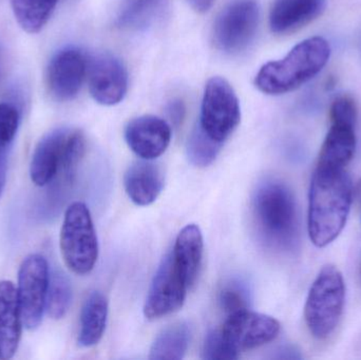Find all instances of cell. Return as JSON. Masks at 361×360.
Returning <instances> with one entry per match:
<instances>
[{"label":"cell","mask_w":361,"mask_h":360,"mask_svg":"<svg viewBox=\"0 0 361 360\" xmlns=\"http://www.w3.org/2000/svg\"><path fill=\"white\" fill-rule=\"evenodd\" d=\"M352 190L345 169L316 168L310 187L307 217L310 239L316 247H326L343 232L353 203Z\"/></svg>","instance_id":"obj_1"},{"label":"cell","mask_w":361,"mask_h":360,"mask_svg":"<svg viewBox=\"0 0 361 360\" xmlns=\"http://www.w3.org/2000/svg\"><path fill=\"white\" fill-rule=\"evenodd\" d=\"M257 232L269 247L292 251L298 242V213L292 190L279 180L265 179L252 197Z\"/></svg>","instance_id":"obj_2"},{"label":"cell","mask_w":361,"mask_h":360,"mask_svg":"<svg viewBox=\"0 0 361 360\" xmlns=\"http://www.w3.org/2000/svg\"><path fill=\"white\" fill-rule=\"evenodd\" d=\"M331 46L324 37L307 38L282 59L269 61L257 74L255 85L262 93L281 95L292 92L315 77L328 63Z\"/></svg>","instance_id":"obj_3"},{"label":"cell","mask_w":361,"mask_h":360,"mask_svg":"<svg viewBox=\"0 0 361 360\" xmlns=\"http://www.w3.org/2000/svg\"><path fill=\"white\" fill-rule=\"evenodd\" d=\"M86 148V137L80 129L63 127L51 131L34 148L29 169L32 183L44 187L57 180L70 181Z\"/></svg>","instance_id":"obj_4"},{"label":"cell","mask_w":361,"mask_h":360,"mask_svg":"<svg viewBox=\"0 0 361 360\" xmlns=\"http://www.w3.org/2000/svg\"><path fill=\"white\" fill-rule=\"evenodd\" d=\"M345 285L343 274L334 266L320 271L310 289L305 318L313 337H330L338 327L345 308Z\"/></svg>","instance_id":"obj_5"},{"label":"cell","mask_w":361,"mask_h":360,"mask_svg":"<svg viewBox=\"0 0 361 360\" xmlns=\"http://www.w3.org/2000/svg\"><path fill=\"white\" fill-rule=\"evenodd\" d=\"M59 249L65 266L74 274L92 272L99 258V241L88 206L73 202L63 216Z\"/></svg>","instance_id":"obj_6"},{"label":"cell","mask_w":361,"mask_h":360,"mask_svg":"<svg viewBox=\"0 0 361 360\" xmlns=\"http://www.w3.org/2000/svg\"><path fill=\"white\" fill-rule=\"evenodd\" d=\"M241 120L239 99L224 78H210L204 90L199 127L210 139L223 144Z\"/></svg>","instance_id":"obj_7"},{"label":"cell","mask_w":361,"mask_h":360,"mask_svg":"<svg viewBox=\"0 0 361 360\" xmlns=\"http://www.w3.org/2000/svg\"><path fill=\"white\" fill-rule=\"evenodd\" d=\"M259 21L260 8L257 0H231L214 21L216 48L229 54L245 50L256 36Z\"/></svg>","instance_id":"obj_8"},{"label":"cell","mask_w":361,"mask_h":360,"mask_svg":"<svg viewBox=\"0 0 361 360\" xmlns=\"http://www.w3.org/2000/svg\"><path fill=\"white\" fill-rule=\"evenodd\" d=\"M50 270L48 261L39 254H31L21 262L17 280V297L23 327L34 331L39 327L46 311Z\"/></svg>","instance_id":"obj_9"},{"label":"cell","mask_w":361,"mask_h":360,"mask_svg":"<svg viewBox=\"0 0 361 360\" xmlns=\"http://www.w3.org/2000/svg\"><path fill=\"white\" fill-rule=\"evenodd\" d=\"M188 287L180 276L173 254L161 262L144 304V316L154 321L178 312L186 299Z\"/></svg>","instance_id":"obj_10"},{"label":"cell","mask_w":361,"mask_h":360,"mask_svg":"<svg viewBox=\"0 0 361 360\" xmlns=\"http://www.w3.org/2000/svg\"><path fill=\"white\" fill-rule=\"evenodd\" d=\"M89 61L80 49L68 46L55 53L47 67L46 84L57 101L75 99L88 73Z\"/></svg>","instance_id":"obj_11"},{"label":"cell","mask_w":361,"mask_h":360,"mask_svg":"<svg viewBox=\"0 0 361 360\" xmlns=\"http://www.w3.org/2000/svg\"><path fill=\"white\" fill-rule=\"evenodd\" d=\"M280 328L274 317L246 310L227 316L220 330L229 344L241 352L273 342L279 335Z\"/></svg>","instance_id":"obj_12"},{"label":"cell","mask_w":361,"mask_h":360,"mask_svg":"<svg viewBox=\"0 0 361 360\" xmlns=\"http://www.w3.org/2000/svg\"><path fill=\"white\" fill-rule=\"evenodd\" d=\"M89 90L104 106L120 104L128 90V73L123 61L110 53L97 55L89 63Z\"/></svg>","instance_id":"obj_13"},{"label":"cell","mask_w":361,"mask_h":360,"mask_svg":"<svg viewBox=\"0 0 361 360\" xmlns=\"http://www.w3.org/2000/svg\"><path fill=\"white\" fill-rule=\"evenodd\" d=\"M125 139L137 156L144 160H154L169 148L171 127L159 116H139L127 124Z\"/></svg>","instance_id":"obj_14"},{"label":"cell","mask_w":361,"mask_h":360,"mask_svg":"<svg viewBox=\"0 0 361 360\" xmlns=\"http://www.w3.org/2000/svg\"><path fill=\"white\" fill-rule=\"evenodd\" d=\"M326 0H275L269 13V27L279 35L294 33L324 13Z\"/></svg>","instance_id":"obj_15"},{"label":"cell","mask_w":361,"mask_h":360,"mask_svg":"<svg viewBox=\"0 0 361 360\" xmlns=\"http://www.w3.org/2000/svg\"><path fill=\"white\" fill-rule=\"evenodd\" d=\"M23 317L17 290L10 280L0 281V360L14 357L23 334Z\"/></svg>","instance_id":"obj_16"},{"label":"cell","mask_w":361,"mask_h":360,"mask_svg":"<svg viewBox=\"0 0 361 360\" xmlns=\"http://www.w3.org/2000/svg\"><path fill=\"white\" fill-rule=\"evenodd\" d=\"M162 168L150 160L137 161L127 169L124 175V187L127 196L135 205L148 206L152 204L164 187Z\"/></svg>","instance_id":"obj_17"},{"label":"cell","mask_w":361,"mask_h":360,"mask_svg":"<svg viewBox=\"0 0 361 360\" xmlns=\"http://www.w3.org/2000/svg\"><path fill=\"white\" fill-rule=\"evenodd\" d=\"M356 125L331 122L330 130L320 149L317 167L343 170L354 158L356 150Z\"/></svg>","instance_id":"obj_18"},{"label":"cell","mask_w":361,"mask_h":360,"mask_svg":"<svg viewBox=\"0 0 361 360\" xmlns=\"http://www.w3.org/2000/svg\"><path fill=\"white\" fill-rule=\"evenodd\" d=\"M203 235L199 226L195 224L185 226L176 239L171 254L188 289L197 281L203 259Z\"/></svg>","instance_id":"obj_19"},{"label":"cell","mask_w":361,"mask_h":360,"mask_svg":"<svg viewBox=\"0 0 361 360\" xmlns=\"http://www.w3.org/2000/svg\"><path fill=\"white\" fill-rule=\"evenodd\" d=\"M107 319V298L101 292H91L85 299L80 310L78 346L82 348L97 346L103 338Z\"/></svg>","instance_id":"obj_20"},{"label":"cell","mask_w":361,"mask_h":360,"mask_svg":"<svg viewBox=\"0 0 361 360\" xmlns=\"http://www.w3.org/2000/svg\"><path fill=\"white\" fill-rule=\"evenodd\" d=\"M190 328L185 321L173 323L162 330L150 349L149 359L180 360L184 359L189 342Z\"/></svg>","instance_id":"obj_21"},{"label":"cell","mask_w":361,"mask_h":360,"mask_svg":"<svg viewBox=\"0 0 361 360\" xmlns=\"http://www.w3.org/2000/svg\"><path fill=\"white\" fill-rule=\"evenodd\" d=\"M59 0H11L13 13L27 33L42 31L52 16Z\"/></svg>","instance_id":"obj_22"},{"label":"cell","mask_w":361,"mask_h":360,"mask_svg":"<svg viewBox=\"0 0 361 360\" xmlns=\"http://www.w3.org/2000/svg\"><path fill=\"white\" fill-rule=\"evenodd\" d=\"M160 8L161 0H128L121 10L118 25L129 30L145 29L152 25Z\"/></svg>","instance_id":"obj_23"},{"label":"cell","mask_w":361,"mask_h":360,"mask_svg":"<svg viewBox=\"0 0 361 360\" xmlns=\"http://www.w3.org/2000/svg\"><path fill=\"white\" fill-rule=\"evenodd\" d=\"M72 297L73 292L68 277L61 272L50 274L46 302L47 314L54 321L63 318L71 306Z\"/></svg>","instance_id":"obj_24"},{"label":"cell","mask_w":361,"mask_h":360,"mask_svg":"<svg viewBox=\"0 0 361 360\" xmlns=\"http://www.w3.org/2000/svg\"><path fill=\"white\" fill-rule=\"evenodd\" d=\"M223 144L210 139L199 125L191 131L186 144L189 162L197 167H207L216 160Z\"/></svg>","instance_id":"obj_25"},{"label":"cell","mask_w":361,"mask_h":360,"mask_svg":"<svg viewBox=\"0 0 361 360\" xmlns=\"http://www.w3.org/2000/svg\"><path fill=\"white\" fill-rule=\"evenodd\" d=\"M218 302L221 310L229 316L248 310L252 294L248 285L241 279H229L221 287Z\"/></svg>","instance_id":"obj_26"},{"label":"cell","mask_w":361,"mask_h":360,"mask_svg":"<svg viewBox=\"0 0 361 360\" xmlns=\"http://www.w3.org/2000/svg\"><path fill=\"white\" fill-rule=\"evenodd\" d=\"M240 352L224 337L221 330L208 332L202 349V359L206 360H235Z\"/></svg>","instance_id":"obj_27"},{"label":"cell","mask_w":361,"mask_h":360,"mask_svg":"<svg viewBox=\"0 0 361 360\" xmlns=\"http://www.w3.org/2000/svg\"><path fill=\"white\" fill-rule=\"evenodd\" d=\"M18 110L10 104H0V152L8 151L18 130Z\"/></svg>","instance_id":"obj_28"},{"label":"cell","mask_w":361,"mask_h":360,"mask_svg":"<svg viewBox=\"0 0 361 360\" xmlns=\"http://www.w3.org/2000/svg\"><path fill=\"white\" fill-rule=\"evenodd\" d=\"M330 122L348 123L356 125L357 106L352 97H339L333 101L330 109Z\"/></svg>","instance_id":"obj_29"},{"label":"cell","mask_w":361,"mask_h":360,"mask_svg":"<svg viewBox=\"0 0 361 360\" xmlns=\"http://www.w3.org/2000/svg\"><path fill=\"white\" fill-rule=\"evenodd\" d=\"M167 113H169V118L171 123L175 126H180L184 120L185 113H186V108H185L184 103L180 99H175L171 101L167 108Z\"/></svg>","instance_id":"obj_30"},{"label":"cell","mask_w":361,"mask_h":360,"mask_svg":"<svg viewBox=\"0 0 361 360\" xmlns=\"http://www.w3.org/2000/svg\"><path fill=\"white\" fill-rule=\"evenodd\" d=\"M6 173H8V151L0 152V198L6 183Z\"/></svg>","instance_id":"obj_31"},{"label":"cell","mask_w":361,"mask_h":360,"mask_svg":"<svg viewBox=\"0 0 361 360\" xmlns=\"http://www.w3.org/2000/svg\"><path fill=\"white\" fill-rule=\"evenodd\" d=\"M191 8L199 13H205L212 8L214 0H187Z\"/></svg>","instance_id":"obj_32"},{"label":"cell","mask_w":361,"mask_h":360,"mask_svg":"<svg viewBox=\"0 0 361 360\" xmlns=\"http://www.w3.org/2000/svg\"><path fill=\"white\" fill-rule=\"evenodd\" d=\"M352 194H353V202L361 206V179L356 182L355 186H353Z\"/></svg>","instance_id":"obj_33"},{"label":"cell","mask_w":361,"mask_h":360,"mask_svg":"<svg viewBox=\"0 0 361 360\" xmlns=\"http://www.w3.org/2000/svg\"><path fill=\"white\" fill-rule=\"evenodd\" d=\"M0 75H1V49H0Z\"/></svg>","instance_id":"obj_34"}]
</instances>
